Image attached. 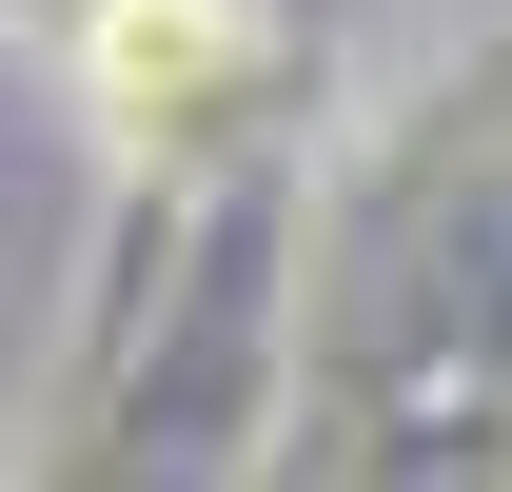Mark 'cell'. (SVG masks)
<instances>
[{
  "instance_id": "6da1fadb",
  "label": "cell",
  "mask_w": 512,
  "mask_h": 492,
  "mask_svg": "<svg viewBox=\"0 0 512 492\" xmlns=\"http://www.w3.org/2000/svg\"><path fill=\"white\" fill-rule=\"evenodd\" d=\"M217 60H237L217 0H119V20H99V79H119V99H197Z\"/></svg>"
}]
</instances>
